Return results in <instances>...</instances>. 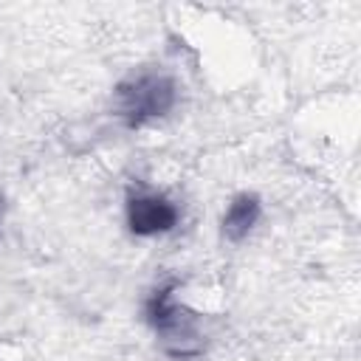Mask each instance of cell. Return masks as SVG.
Segmentation results:
<instances>
[{
    "label": "cell",
    "instance_id": "5b68a950",
    "mask_svg": "<svg viewBox=\"0 0 361 361\" xmlns=\"http://www.w3.org/2000/svg\"><path fill=\"white\" fill-rule=\"evenodd\" d=\"M3 212H6V203H3V195H0V223H3Z\"/></svg>",
    "mask_w": 361,
    "mask_h": 361
},
{
    "label": "cell",
    "instance_id": "7a4b0ae2",
    "mask_svg": "<svg viewBox=\"0 0 361 361\" xmlns=\"http://www.w3.org/2000/svg\"><path fill=\"white\" fill-rule=\"evenodd\" d=\"M178 102V85L166 73H138L116 87V110L127 127L164 118Z\"/></svg>",
    "mask_w": 361,
    "mask_h": 361
},
{
    "label": "cell",
    "instance_id": "277c9868",
    "mask_svg": "<svg viewBox=\"0 0 361 361\" xmlns=\"http://www.w3.org/2000/svg\"><path fill=\"white\" fill-rule=\"evenodd\" d=\"M259 214H262V203H259L257 195H251V192L237 195V197L228 203L226 214H223V237H226L228 243L245 240V237L251 234V228L257 226Z\"/></svg>",
    "mask_w": 361,
    "mask_h": 361
},
{
    "label": "cell",
    "instance_id": "6da1fadb",
    "mask_svg": "<svg viewBox=\"0 0 361 361\" xmlns=\"http://www.w3.org/2000/svg\"><path fill=\"white\" fill-rule=\"evenodd\" d=\"M175 279L158 285L147 299V322L161 338V347L172 358H195L203 353V336L197 330V316L175 302Z\"/></svg>",
    "mask_w": 361,
    "mask_h": 361
},
{
    "label": "cell",
    "instance_id": "3957f363",
    "mask_svg": "<svg viewBox=\"0 0 361 361\" xmlns=\"http://www.w3.org/2000/svg\"><path fill=\"white\" fill-rule=\"evenodd\" d=\"M178 206L161 192H135L127 197V228L135 237L166 234L178 226Z\"/></svg>",
    "mask_w": 361,
    "mask_h": 361
}]
</instances>
